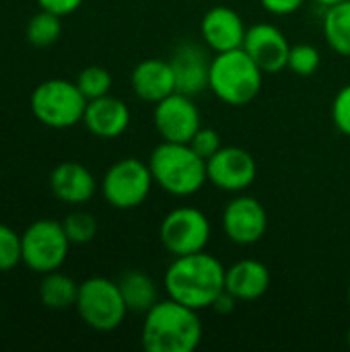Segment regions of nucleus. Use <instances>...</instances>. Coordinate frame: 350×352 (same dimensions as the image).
<instances>
[{
	"mask_svg": "<svg viewBox=\"0 0 350 352\" xmlns=\"http://www.w3.org/2000/svg\"><path fill=\"white\" fill-rule=\"evenodd\" d=\"M225 266L204 252L177 256L169 264L163 285L167 297L200 311L210 309L215 299L225 291Z\"/></svg>",
	"mask_w": 350,
	"mask_h": 352,
	"instance_id": "f257e3e1",
	"label": "nucleus"
},
{
	"mask_svg": "<svg viewBox=\"0 0 350 352\" xmlns=\"http://www.w3.org/2000/svg\"><path fill=\"white\" fill-rule=\"evenodd\" d=\"M243 50L264 74H276L287 68L291 43L278 27L270 23H256L248 27Z\"/></svg>",
	"mask_w": 350,
	"mask_h": 352,
	"instance_id": "ddd939ff",
	"label": "nucleus"
},
{
	"mask_svg": "<svg viewBox=\"0 0 350 352\" xmlns=\"http://www.w3.org/2000/svg\"><path fill=\"white\" fill-rule=\"evenodd\" d=\"M118 287L122 291L128 311L146 314L159 301V291L155 280L142 270H126L120 276Z\"/></svg>",
	"mask_w": 350,
	"mask_h": 352,
	"instance_id": "aec40b11",
	"label": "nucleus"
},
{
	"mask_svg": "<svg viewBox=\"0 0 350 352\" xmlns=\"http://www.w3.org/2000/svg\"><path fill=\"white\" fill-rule=\"evenodd\" d=\"M268 231L264 204L248 194L231 198L223 210V233L235 245H254Z\"/></svg>",
	"mask_w": 350,
	"mask_h": 352,
	"instance_id": "9b49d317",
	"label": "nucleus"
},
{
	"mask_svg": "<svg viewBox=\"0 0 350 352\" xmlns=\"http://www.w3.org/2000/svg\"><path fill=\"white\" fill-rule=\"evenodd\" d=\"M192 148H194V153L196 155H200L204 161L206 159H210L223 144H221V136H219V132L217 130H212V128H204V126H200L198 128V132L190 138V142H188Z\"/></svg>",
	"mask_w": 350,
	"mask_h": 352,
	"instance_id": "c85d7f7f",
	"label": "nucleus"
},
{
	"mask_svg": "<svg viewBox=\"0 0 350 352\" xmlns=\"http://www.w3.org/2000/svg\"><path fill=\"white\" fill-rule=\"evenodd\" d=\"M21 245L23 264L43 276L64 266L72 243L62 223L52 219H39L25 229V233L21 235Z\"/></svg>",
	"mask_w": 350,
	"mask_h": 352,
	"instance_id": "0eeeda50",
	"label": "nucleus"
},
{
	"mask_svg": "<svg viewBox=\"0 0 350 352\" xmlns=\"http://www.w3.org/2000/svg\"><path fill=\"white\" fill-rule=\"evenodd\" d=\"M155 179L149 163L140 159H120L103 175L101 194L105 202L118 210L138 208L151 194Z\"/></svg>",
	"mask_w": 350,
	"mask_h": 352,
	"instance_id": "6e6552de",
	"label": "nucleus"
},
{
	"mask_svg": "<svg viewBox=\"0 0 350 352\" xmlns=\"http://www.w3.org/2000/svg\"><path fill=\"white\" fill-rule=\"evenodd\" d=\"M332 122L338 132L350 136V82L344 85L332 101Z\"/></svg>",
	"mask_w": 350,
	"mask_h": 352,
	"instance_id": "cd10ccee",
	"label": "nucleus"
},
{
	"mask_svg": "<svg viewBox=\"0 0 350 352\" xmlns=\"http://www.w3.org/2000/svg\"><path fill=\"white\" fill-rule=\"evenodd\" d=\"M153 122L159 136L169 142H190V138L202 126L200 111L194 99L179 91L155 103Z\"/></svg>",
	"mask_w": 350,
	"mask_h": 352,
	"instance_id": "f8f14e48",
	"label": "nucleus"
},
{
	"mask_svg": "<svg viewBox=\"0 0 350 352\" xmlns=\"http://www.w3.org/2000/svg\"><path fill=\"white\" fill-rule=\"evenodd\" d=\"M200 33L204 43L215 52H231L243 47V39L248 33V27L237 10L231 6L219 4L204 12L200 23Z\"/></svg>",
	"mask_w": 350,
	"mask_h": 352,
	"instance_id": "4468645a",
	"label": "nucleus"
},
{
	"mask_svg": "<svg viewBox=\"0 0 350 352\" xmlns=\"http://www.w3.org/2000/svg\"><path fill=\"white\" fill-rule=\"evenodd\" d=\"M262 80L264 72L243 47L221 52L210 62L208 89L227 105L241 107L254 101L262 89Z\"/></svg>",
	"mask_w": 350,
	"mask_h": 352,
	"instance_id": "20e7f679",
	"label": "nucleus"
},
{
	"mask_svg": "<svg viewBox=\"0 0 350 352\" xmlns=\"http://www.w3.org/2000/svg\"><path fill=\"white\" fill-rule=\"evenodd\" d=\"M80 89V93L87 97V101L91 99H99L103 95H109L111 89V74L107 68L103 66H87L78 72L76 80H74Z\"/></svg>",
	"mask_w": 350,
	"mask_h": 352,
	"instance_id": "b1692460",
	"label": "nucleus"
},
{
	"mask_svg": "<svg viewBox=\"0 0 350 352\" xmlns=\"http://www.w3.org/2000/svg\"><path fill=\"white\" fill-rule=\"evenodd\" d=\"M132 91L138 99L146 103H159L167 95L175 93V76L169 60L161 58H146L138 62L130 76Z\"/></svg>",
	"mask_w": 350,
	"mask_h": 352,
	"instance_id": "a211bd4d",
	"label": "nucleus"
},
{
	"mask_svg": "<svg viewBox=\"0 0 350 352\" xmlns=\"http://www.w3.org/2000/svg\"><path fill=\"white\" fill-rule=\"evenodd\" d=\"M85 0H37L39 8L43 10H50L54 14H60V16H66V14H72L74 10L80 8Z\"/></svg>",
	"mask_w": 350,
	"mask_h": 352,
	"instance_id": "7c9ffc66",
	"label": "nucleus"
},
{
	"mask_svg": "<svg viewBox=\"0 0 350 352\" xmlns=\"http://www.w3.org/2000/svg\"><path fill=\"white\" fill-rule=\"evenodd\" d=\"M149 167L155 184L175 198L194 196L208 182L206 161L188 142L163 140L151 153Z\"/></svg>",
	"mask_w": 350,
	"mask_h": 352,
	"instance_id": "7ed1b4c3",
	"label": "nucleus"
},
{
	"mask_svg": "<svg viewBox=\"0 0 350 352\" xmlns=\"http://www.w3.org/2000/svg\"><path fill=\"white\" fill-rule=\"evenodd\" d=\"M29 103L39 124L54 130H64L83 122L89 101L76 82L66 78H50L33 89Z\"/></svg>",
	"mask_w": 350,
	"mask_h": 352,
	"instance_id": "39448f33",
	"label": "nucleus"
},
{
	"mask_svg": "<svg viewBox=\"0 0 350 352\" xmlns=\"http://www.w3.org/2000/svg\"><path fill=\"white\" fill-rule=\"evenodd\" d=\"M50 188L60 202L76 206L89 202L95 196L97 182L89 167L76 161H64L54 167L50 175Z\"/></svg>",
	"mask_w": 350,
	"mask_h": 352,
	"instance_id": "f3484780",
	"label": "nucleus"
},
{
	"mask_svg": "<svg viewBox=\"0 0 350 352\" xmlns=\"http://www.w3.org/2000/svg\"><path fill=\"white\" fill-rule=\"evenodd\" d=\"M270 287V270L260 260H239L225 270V291L237 301H256Z\"/></svg>",
	"mask_w": 350,
	"mask_h": 352,
	"instance_id": "6ab92c4d",
	"label": "nucleus"
},
{
	"mask_svg": "<svg viewBox=\"0 0 350 352\" xmlns=\"http://www.w3.org/2000/svg\"><path fill=\"white\" fill-rule=\"evenodd\" d=\"M60 33H62V16L43 8H39V12L29 19L25 29L27 41L35 47H50L52 43L58 41Z\"/></svg>",
	"mask_w": 350,
	"mask_h": 352,
	"instance_id": "5701e85b",
	"label": "nucleus"
},
{
	"mask_svg": "<svg viewBox=\"0 0 350 352\" xmlns=\"http://www.w3.org/2000/svg\"><path fill=\"white\" fill-rule=\"evenodd\" d=\"M23 264L21 235L8 225L0 223V272H10Z\"/></svg>",
	"mask_w": 350,
	"mask_h": 352,
	"instance_id": "bb28decb",
	"label": "nucleus"
},
{
	"mask_svg": "<svg viewBox=\"0 0 350 352\" xmlns=\"http://www.w3.org/2000/svg\"><path fill=\"white\" fill-rule=\"evenodd\" d=\"M349 305H350V285H349Z\"/></svg>",
	"mask_w": 350,
	"mask_h": 352,
	"instance_id": "f704fd0d",
	"label": "nucleus"
},
{
	"mask_svg": "<svg viewBox=\"0 0 350 352\" xmlns=\"http://www.w3.org/2000/svg\"><path fill=\"white\" fill-rule=\"evenodd\" d=\"M320 64H322V56H320L316 45H309V43L291 45L287 68L293 74H297V76H311V74L318 72Z\"/></svg>",
	"mask_w": 350,
	"mask_h": 352,
	"instance_id": "a878e982",
	"label": "nucleus"
},
{
	"mask_svg": "<svg viewBox=\"0 0 350 352\" xmlns=\"http://www.w3.org/2000/svg\"><path fill=\"white\" fill-rule=\"evenodd\" d=\"M347 342H349V346H350V328H349V332H347Z\"/></svg>",
	"mask_w": 350,
	"mask_h": 352,
	"instance_id": "72a5a7b5",
	"label": "nucleus"
},
{
	"mask_svg": "<svg viewBox=\"0 0 350 352\" xmlns=\"http://www.w3.org/2000/svg\"><path fill=\"white\" fill-rule=\"evenodd\" d=\"M260 4L266 12L274 16H289L297 12L305 4V0H260Z\"/></svg>",
	"mask_w": 350,
	"mask_h": 352,
	"instance_id": "c756f323",
	"label": "nucleus"
},
{
	"mask_svg": "<svg viewBox=\"0 0 350 352\" xmlns=\"http://www.w3.org/2000/svg\"><path fill=\"white\" fill-rule=\"evenodd\" d=\"M202 332L198 311L167 297L144 314L140 344L146 352H194Z\"/></svg>",
	"mask_w": 350,
	"mask_h": 352,
	"instance_id": "f03ea898",
	"label": "nucleus"
},
{
	"mask_svg": "<svg viewBox=\"0 0 350 352\" xmlns=\"http://www.w3.org/2000/svg\"><path fill=\"white\" fill-rule=\"evenodd\" d=\"M210 239L208 217L194 206L173 208L159 225V241L173 256H188L204 252Z\"/></svg>",
	"mask_w": 350,
	"mask_h": 352,
	"instance_id": "1a4fd4ad",
	"label": "nucleus"
},
{
	"mask_svg": "<svg viewBox=\"0 0 350 352\" xmlns=\"http://www.w3.org/2000/svg\"><path fill=\"white\" fill-rule=\"evenodd\" d=\"M314 2H318L320 6H332V4H336V2H342V0H314Z\"/></svg>",
	"mask_w": 350,
	"mask_h": 352,
	"instance_id": "473e14b6",
	"label": "nucleus"
},
{
	"mask_svg": "<svg viewBox=\"0 0 350 352\" xmlns=\"http://www.w3.org/2000/svg\"><path fill=\"white\" fill-rule=\"evenodd\" d=\"M85 128L97 138H118L130 126V109L128 105L111 95H103L99 99H91L87 103L83 116Z\"/></svg>",
	"mask_w": 350,
	"mask_h": 352,
	"instance_id": "dca6fc26",
	"label": "nucleus"
},
{
	"mask_svg": "<svg viewBox=\"0 0 350 352\" xmlns=\"http://www.w3.org/2000/svg\"><path fill=\"white\" fill-rule=\"evenodd\" d=\"M258 175L254 155L241 146H221L206 159V177L212 186L229 194L245 192Z\"/></svg>",
	"mask_w": 350,
	"mask_h": 352,
	"instance_id": "9d476101",
	"label": "nucleus"
},
{
	"mask_svg": "<svg viewBox=\"0 0 350 352\" xmlns=\"http://www.w3.org/2000/svg\"><path fill=\"white\" fill-rule=\"evenodd\" d=\"M235 303H237V299H235L231 293L223 291V293L215 299V303L210 305V309H212L215 314H219V316H229V314L235 309Z\"/></svg>",
	"mask_w": 350,
	"mask_h": 352,
	"instance_id": "2f4dec72",
	"label": "nucleus"
},
{
	"mask_svg": "<svg viewBox=\"0 0 350 352\" xmlns=\"http://www.w3.org/2000/svg\"><path fill=\"white\" fill-rule=\"evenodd\" d=\"M76 297L78 285L68 274H62L60 270L43 274L39 283V301L43 303V307L64 311L76 305Z\"/></svg>",
	"mask_w": 350,
	"mask_h": 352,
	"instance_id": "4be33fe9",
	"label": "nucleus"
},
{
	"mask_svg": "<svg viewBox=\"0 0 350 352\" xmlns=\"http://www.w3.org/2000/svg\"><path fill=\"white\" fill-rule=\"evenodd\" d=\"M64 231L70 239L72 245H85V243H91L97 235V219L91 214V212H85V210H74L70 212L64 221Z\"/></svg>",
	"mask_w": 350,
	"mask_h": 352,
	"instance_id": "393cba45",
	"label": "nucleus"
},
{
	"mask_svg": "<svg viewBox=\"0 0 350 352\" xmlns=\"http://www.w3.org/2000/svg\"><path fill=\"white\" fill-rule=\"evenodd\" d=\"M210 62L212 60L206 56V50L200 47L198 43L186 41L177 45L169 60L175 76V91L194 97L208 89Z\"/></svg>",
	"mask_w": 350,
	"mask_h": 352,
	"instance_id": "2eb2a0df",
	"label": "nucleus"
},
{
	"mask_svg": "<svg viewBox=\"0 0 350 352\" xmlns=\"http://www.w3.org/2000/svg\"><path fill=\"white\" fill-rule=\"evenodd\" d=\"M78 318L97 332H111L126 320L128 307L116 280L93 276L78 285Z\"/></svg>",
	"mask_w": 350,
	"mask_h": 352,
	"instance_id": "423d86ee",
	"label": "nucleus"
},
{
	"mask_svg": "<svg viewBox=\"0 0 350 352\" xmlns=\"http://www.w3.org/2000/svg\"><path fill=\"white\" fill-rule=\"evenodd\" d=\"M322 33L332 52L350 58V0L326 6Z\"/></svg>",
	"mask_w": 350,
	"mask_h": 352,
	"instance_id": "412c9836",
	"label": "nucleus"
}]
</instances>
